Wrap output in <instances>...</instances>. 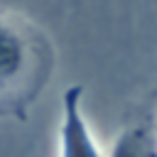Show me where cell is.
Segmentation results:
<instances>
[{"instance_id":"1","label":"cell","mask_w":157,"mask_h":157,"mask_svg":"<svg viewBox=\"0 0 157 157\" xmlns=\"http://www.w3.org/2000/svg\"><path fill=\"white\" fill-rule=\"evenodd\" d=\"M54 66L49 34L27 15L0 5V120H25Z\"/></svg>"},{"instance_id":"2","label":"cell","mask_w":157,"mask_h":157,"mask_svg":"<svg viewBox=\"0 0 157 157\" xmlns=\"http://www.w3.org/2000/svg\"><path fill=\"white\" fill-rule=\"evenodd\" d=\"M81 86H69L64 91V105H61V157H103L101 147L96 145L83 113H81Z\"/></svg>"},{"instance_id":"3","label":"cell","mask_w":157,"mask_h":157,"mask_svg":"<svg viewBox=\"0 0 157 157\" xmlns=\"http://www.w3.org/2000/svg\"><path fill=\"white\" fill-rule=\"evenodd\" d=\"M108 157H157V115L137 110L128 118Z\"/></svg>"}]
</instances>
